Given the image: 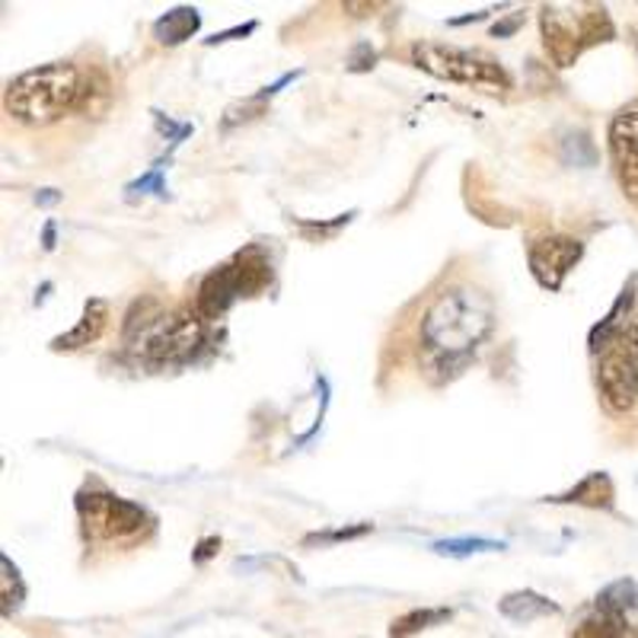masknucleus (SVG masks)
<instances>
[{
  "label": "nucleus",
  "mask_w": 638,
  "mask_h": 638,
  "mask_svg": "<svg viewBox=\"0 0 638 638\" xmlns=\"http://www.w3.org/2000/svg\"><path fill=\"white\" fill-rule=\"evenodd\" d=\"M495 333V304L470 284H453L435 294L418 323V358L435 387L460 377Z\"/></svg>",
  "instance_id": "1"
},
{
  "label": "nucleus",
  "mask_w": 638,
  "mask_h": 638,
  "mask_svg": "<svg viewBox=\"0 0 638 638\" xmlns=\"http://www.w3.org/2000/svg\"><path fill=\"white\" fill-rule=\"evenodd\" d=\"M125 342L147 362H186L205 345V320L195 306L167 310L157 297H140L125 316Z\"/></svg>",
  "instance_id": "2"
},
{
  "label": "nucleus",
  "mask_w": 638,
  "mask_h": 638,
  "mask_svg": "<svg viewBox=\"0 0 638 638\" xmlns=\"http://www.w3.org/2000/svg\"><path fill=\"white\" fill-rule=\"evenodd\" d=\"M84 77L86 71L74 61H52V64L32 67L7 84L3 109L10 118L32 128L52 125L61 115L77 112Z\"/></svg>",
  "instance_id": "3"
},
{
  "label": "nucleus",
  "mask_w": 638,
  "mask_h": 638,
  "mask_svg": "<svg viewBox=\"0 0 638 638\" xmlns=\"http://www.w3.org/2000/svg\"><path fill=\"white\" fill-rule=\"evenodd\" d=\"M272 278L275 272H272L269 252L262 247H247L230 262H223L215 272L201 278L198 294H195V310L205 323H215L240 297H259L272 284Z\"/></svg>",
  "instance_id": "4"
},
{
  "label": "nucleus",
  "mask_w": 638,
  "mask_h": 638,
  "mask_svg": "<svg viewBox=\"0 0 638 638\" xmlns=\"http://www.w3.org/2000/svg\"><path fill=\"white\" fill-rule=\"evenodd\" d=\"M540 32H543L546 55L555 67H572L587 49L613 42L616 35L607 7H597V3H587V7L546 3L540 7Z\"/></svg>",
  "instance_id": "5"
},
{
  "label": "nucleus",
  "mask_w": 638,
  "mask_h": 638,
  "mask_svg": "<svg viewBox=\"0 0 638 638\" xmlns=\"http://www.w3.org/2000/svg\"><path fill=\"white\" fill-rule=\"evenodd\" d=\"M409 57L425 74L450 81V84L472 86L482 93H508L511 90V74L501 67L499 61L470 52V49H457V45H444V42H412Z\"/></svg>",
  "instance_id": "6"
},
{
  "label": "nucleus",
  "mask_w": 638,
  "mask_h": 638,
  "mask_svg": "<svg viewBox=\"0 0 638 638\" xmlns=\"http://www.w3.org/2000/svg\"><path fill=\"white\" fill-rule=\"evenodd\" d=\"M597 362V389L610 416H629L638 402V323L623 326L590 348Z\"/></svg>",
  "instance_id": "7"
},
{
  "label": "nucleus",
  "mask_w": 638,
  "mask_h": 638,
  "mask_svg": "<svg viewBox=\"0 0 638 638\" xmlns=\"http://www.w3.org/2000/svg\"><path fill=\"white\" fill-rule=\"evenodd\" d=\"M81 530L90 543H125L154 527V517L128 499L112 492H81L77 499Z\"/></svg>",
  "instance_id": "8"
},
{
  "label": "nucleus",
  "mask_w": 638,
  "mask_h": 638,
  "mask_svg": "<svg viewBox=\"0 0 638 638\" xmlns=\"http://www.w3.org/2000/svg\"><path fill=\"white\" fill-rule=\"evenodd\" d=\"M572 638H638V584H607Z\"/></svg>",
  "instance_id": "9"
},
{
  "label": "nucleus",
  "mask_w": 638,
  "mask_h": 638,
  "mask_svg": "<svg viewBox=\"0 0 638 638\" xmlns=\"http://www.w3.org/2000/svg\"><path fill=\"white\" fill-rule=\"evenodd\" d=\"M584 243L575 237H565V233H553V237H543L536 240L527 250L530 272L536 278L540 287L546 291H558L562 281L568 278V272L582 262Z\"/></svg>",
  "instance_id": "10"
},
{
  "label": "nucleus",
  "mask_w": 638,
  "mask_h": 638,
  "mask_svg": "<svg viewBox=\"0 0 638 638\" xmlns=\"http://www.w3.org/2000/svg\"><path fill=\"white\" fill-rule=\"evenodd\" d=\"M607 144L619 189L638 208V109L613 115Z\"/></svg>",
  "instance_id": "11"
},
{
  "label": "nucleus",
  "mask_w": 638,
  "mask_h": 638,
  "mask_svg": "<svg viewBox=\"0 0 638 638\" xmlns=\"http://www.w3.org/2000/svg\"><path fill=\"white\" fill-rule=\"evenodd\" d=\"M109 326V304L103 297H90L84 304V313L81 320L67 330L52 338V348L55 352H77V348H86L93 342H100V335L106 333Z\"/></svg>",
  "instance_id": "12"
},
{
  "label": "nucleus",
  "mask_w": 638,
  "mask_h": 638,
  "mask_svg": "<svg viewBox=\"0 0 638 638\" xmlns=\"http://www.w3.org/2000/svg\"><path fill=\"white\" fill-rule=\"evenodd\" d=\"M555 504H582V508H597V511H610L616 501V485L607 472H587L582 482H575L568 492L553 495Z\"/></svg>",
  "instance_id": "13"
},
{
  "label": "nucleus",
  "mask_w": 638,
  "mask_h": 638,
  "mask_svg": "<svg viewBox=\"0 0 638 638\" xmlns=\"http://www.w3.org/2000/svg\"><path fill=\"white\" fill-rule=\"evenodd\" d=\"M499 613L517 626H527L540 616H558L562 610H558V604H553L550 597H543L536 590H511L499 604Z\"/></svg>",
  "instance_id": "14"
},
{
  "label": "nucleus",
  "mask_w": 638,
  "mask_h": 638,
  "mask_svg": "<svg viewBox=\"0 0 638 638\" xmlns=\"http://www.w3.org/2000/svg\"><path fill=\"white\" fill-rule=\"evenodd\" d=\"M201 29V13L195 7H176L154 23V39L160 45H182Z\"/></svg>",
  "instance_id": "15"
},
{
  "label": "nucleus",
  "mask_w": 638,
  "mask_h": 638,
  "mask_svg": "<svg viewBox=\"0 0 638 638\" xmlns=\"http://www.w3.org/2000/svg\"><path fill=\"white\" fill-rule=\"evenodd\" d=\"M112 106V84L106 77V71L100 67H90L84 77V90H81V103H77V112H84L86 118H100L103 112Z\"/></svg>",
  "instance_id": "16"
},
{
  "label": "nucleus",
  "mask_w": 638,
  "mask_h": 638,
  "mask_svg": "<svg viewBox=\"0 0 638 638\" xmlns=\"http://www.w3.org/2000/svg\"><path fill=\"white\" fill-rule=\"evenodd\" d=\"M431 550L438 555H450V558H467V555L475 553H501L504 543L501 540H485V536H450V540L431 543Z\"/></svg>",
  "instance_id": "17"
},
{
  "label": "nucleus",
  "mask_w": 638,
  "mask_h": 638,
  "mask_svg": "<svg viewBox=\"0 0 638 638\" xmlns=\"http://www.w3.org/2000/svg\"><path fill=\"white\" fill-rule=\"evenodd\" d=\"M450 619V610L441 607V610H431V607H425V610H412L406 613V616H399V619H393V629H389V638H409L421 632V629H431V626H438V623H447Z\"/></svg>",
  "instance_id": "18"
},
{
  "label": "nucleus",
  "mask_w": 638,
  "mask_h": 638,
  "mask_svg": "<svg viewBox=\"0 0 638 638\" xmlns=\"http://www.w3.org/2000/svg\"><path fill=\"white\" fill-rule=\"evenodd\" d=\"M164 164H169V160H160V164H154V167L147 169L140 179H135V182H128V201H138V198H144V195H157V198H167V182H164Z\"/></svg>",
  "instance_id": "19"
},
{
  "label": "nucleus",
  "mask_w": 638,
  "mask_h": 638,
  "mask_svg": "<svg viewBox=\"0 0 638 638\" xmlns=\"http://www.w3.org/2000/svg\"><path fill=\"white\" fill-rule=\"evenodd\" d=\"M0 568H3V616H10V613L23 604L27 590H23V578H20L17 565H13L7 555L0 558Z\"/></svg>",
  "instance_id": "20"
},
{
  "label": "nucleus",
  "mask_w": 638,
  "mask_h": 638,
  "mask_svg": "<svg viewBox=\"0 0 638 638\" xmlns=\"http://www.w3.org/2000/svg\"><path fill=\"white\" fill-rule=\"evenodd\" d=\"M374 524H355V527H338V530H326V533H310L304 543H342V540H358L364 533H370Z\"/></svg>",
  "instance_id": "21"
},
{
  "label": "nucleus",
  "mask_w": 638,
  "mask_h": 638,
  "mask_svg": "<svg viewBox=\"0 0 638 638\" xmlns=\"http://www.w3.org/2000/svg\"><path fill=\"white\" fill-rule=\"evenodd\" d=\"M377 61V52L370 49V42H358L355 52L348 55V71H370Z\"/></svg>",
  "instance_id": "22"
},
{
  "label": "nucleus",
  "mask_w": 638,
  "mask_h": 638,
  "mask_svg": "<svg viewBox=\"0 0 638 638\" xmlns=\"http://www.w3.org/2000/svg\"><path fill=\"white\" fill-rule=\"evenodd\" d=\"M255 27H259V23H247V27L227 29V32H218V35L205 39V45H223V42H233V39H240V35H250V32H255Z\"/></svg>",
  "instance_id": "23"
},
{
  "label": "nucleus",
  "mask_w": 638,
  "mask_h": 638,
  "mask_svg": "<svg viewBox=\"0 0 638 638\" xmlns=\"http://www.w3.org/2000/svg\"><path fill=\"white\" fill-rule=\"evenodd\" d=\"M521 23H524V13H511L504 23H495V27H492V35H499V39H504V35H514V32L521 29Z\"/></svg>",
  "instance_id": "24"
},
{
  "label": "nucleus",
  "mask_w": 638,
  "mask_h": 638,
  "mask_svg": "<svg viewBox=\"0 0 638 638\" xmlns=\"http://www.w3.org/2000/svg\"><path fill=\"white\" fill-rule=\"evenodd\" d=\"M218 550H221V540H218V536H208V540H201V546H198V553H195L192 558L195 562H205L208 555H215Z\"/></svg>",
  "instance_id": "25"
},
{
  "label": "nucleus",
  "mask_w": 638,
  "mask_h": 638,
  "mask_svg": "<svg viewBox=\"0 0 638 638\" xmlns=\"http://www.w3.org/2000/svg\"><path fill=\"white\" fill-rule=\"evenodd\" d=\"M61 201V192L57 189H42V192L35 195V205H42V208H52Z\"/></svg>",
  "instance_id": "26"
},
{
  "label": "nucleus",
  "mask_w": 638,
  "mask_h": 638,
  "mask_svg": "<svg viewBox=\"0 0 638 638\" xmlns=\"http://www.w3.org/2000/svg\"><path fill=\"white\" fill-rule=\"evenodd\" d=\"M42 243H45V250H55V221L45 223V230H42Z\"/></svg>",
  "instance_id": "27"
}]
</instances>
